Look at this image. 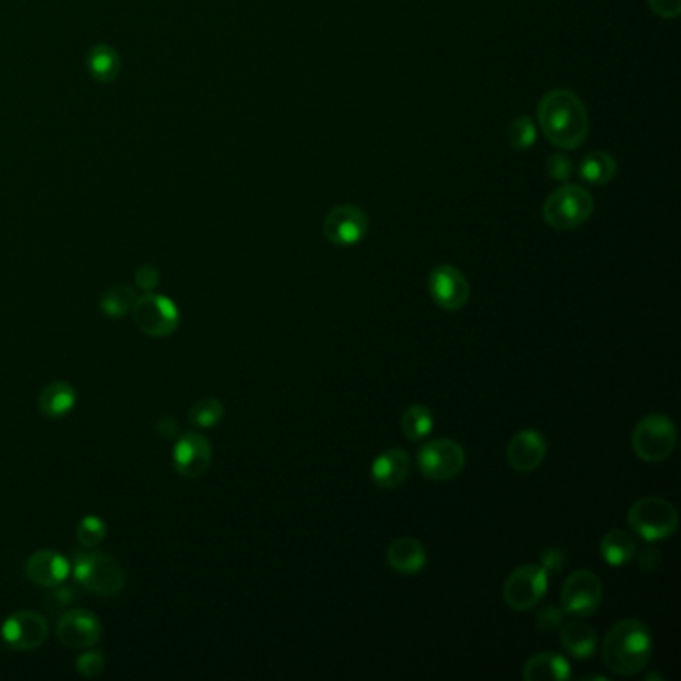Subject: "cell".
I'll list each match as a JSON object with an SVG mask.
<instances>
[{
	"label": "cell",
	"mask_w": 681,
	"mask_h": 681,
	"mask_svg": "<svg viewBox=\"0 0 681 681\" xmlns=\"http://www.w3.org/2000/svg\"><path fill=\"white\" fill-rule=\"evenodd\" d=\"M604 600V584L602 580L588 572H574L562 588V610L574 618H586L600 610Z\"/></svg>",
	"instance_id": "30bf717a"
},
{
	"label": "cell",
	"mask_w": 681,
	"mask_h": 681,
	"mask_svg": "<svg viewBox=\"0 0 681 681\" xmlns=\"http://www.w3.org/2000/svg\"><path fill=\"white\" fill-rule=\"evenodd\" d=\"M74 578L90 594L100 598H114L124 590L126 574L122 566L104 552H76L74 554Z\"/></svg>",
	"instance_id": "3957f363"
},
{
	"label": "cell",
	"mask_w": 681,
	"mask_h": 681,
	"mask_svg": "<svg viewBox=\"0 0 681 681\" xmlns=\"http://www.w3.org/2000/svg\"><path fill=\"white\" fill-rule=\"evenodd\" d=\"M600 552H602V558L606 560V564H610L614 568H622V566H626L634 560L636 542L628 532L612 530L604 536V540L600 544Z\"/></svg>",
	"instance_id": "cb8c5ba5"
},
{
	"label": "cell",
	"mask_w": 681,
	"mask_h": 681,
	"mask_svg": "<svg viewBox=\"0 0 681 681\" xmlns=\"http://www.w3.org/2000/svg\"><path fill=\"white\" fill-rule=\"evenodd\" d=\"M550 574L536 564L516 568L504 582V602L516 612H528L536 608L548 592Z\"/></svg>",
	"instance_id": "52a82bcc"
},
{
	"label": "cell",
	"mask_w": 681,
	"mask_h": 681,
	"mask_svg": "<svg viewBox=\"0 0 681 681\" xmlns=\"http://www.w3.org/2000/svg\"><path fill=\"white\" fill-rule=\"evenodd\" d=\"M652 632L640 620L628 618L618 622L604 640L602 660L616 676H636L652 660Z\"/></svg>",
	"instance_id": "7a4b0ae2"
},
{
	"label": "cell",
	"mask_w": 681,
	"mask_h": 681,
	"mask_svg": "<svg viewBox=\"0 0 681 681\" xmlns=\"http://www.w3.org/2000/svg\"><path fill=\"white\" fill-rule=\"evenodd\" d=\"M108 534V528L102 518L98 516H86L76 526V538L84 548H96L104 542Z\"/></svg>",
	"instance_id": "f546056e"
},
{
	"label": "cell",
	"mask_w": 681,
	"mask_h": 681,
	"mask_svg": "<svg viewBox=\"0 0 681 681\" xmlns=\"http://www.w3.org/2000/svg\"><path fill=\"white\" fill-rule=\"evenodd\" d=\"M222 418H224V406L216 398H202L188 412L190 424L198 428H214Z\"/></svg>",
	"instance_id": "f1b7e54d"
},
{
	"label": "cell",
	"mask_w": 681,
	"mask_h": 681,
	"mask_svg": "<svg viewBox=\"0 0 681 681\" xmlns=\"http://www.w3.org/2000/svg\"><path fill=\"white\" fill-rule=\"evenodd\" d=\"M594 200L578 184H566L550 194L544 204V220L556 230H574L590 220Z\"/></svg>",
	"instance_id": "8992f818"
},
{
	"label": "cell",
	"mask_w": 681,
	"mask_h": 681,
	"mask_svg": "<svg viewBox=\"0 0 681 681\" xmlns=\"http://www.w3.org/2000/svg\"><path fill=\"white\" fill-rule=\"evenodd\" d=\"M678 444L676 424L662 414L646 416L632 434V448L642 462L658 464L672 456Z\"/></svg>",
	"instance_id": "5b68a950"
},
{
	"label": "cell",
	"mask_w": 681,
	"mask_h": 681,
	"mask_svg": "<svg viewBox=\"0 0 681 681\" xmlns=\"http://www.w3.org/2000/svg\"><path fill=\"white\" fill-rule=\"evenodd\" d=\"M134 282H136V286L142 288L144 292H152V290L158 288V284H160V272H158V268H154V266H150V264H144V266H140V268L136 270Z\"/></svg>",
	"instance_id": "e575fe53"
},
{
	"label": "cell",
	"mask_w": 681,
	"mask_h": 681,
	"mask_svg": "<svg viewBox=\"0 0 681 681\" xmlns=\"http://www.w3.org/2000/svg\"><path fill=\"white\" fill-rule=\"evenodd\" d=\"M546 452H548V446L540 432L522 430L510 440L506 454H508V464L516 472L530 474L544 462Z\"/></svg>",
	"instance_id": "2e32d148"
},
{
	"label": "cell",
	"mask_w": 681,
	"mask_h": 681,
	"mask_svg": "<svg viewBox=\"0 0 681 681\" xmlns=\"http://www.w3.org/2000/svg\"><path fill=\"white\" fill-rule=\"evenodd\" d=\"M564 618H566V612L556 608V606H546L540 610L538 618H536V626L540 632L544 634H552L556 630H560L564 626Z\"/></svg>",
	"instance_id": "1f68e13d"
},
{
	"label": "cell",
	"mask_w": 681,
	"mask_h": 681,
	"mask_svg": "<svg viewBox=\"0 0 681 681\" xmlns=\"http://www.w3.org/2000/svg\"><path fill=\"white\" fill-rule=\"evenodd\" d=\"M546 170H548V176H550L552 180L566 182V180H570V176H572V172H574V166H572V160H570L568 156H564V154H554V156H550Z\"/></svg>",
	"instance_id": "836d02e7"
},
{
	"label": "cell",
	"mask_w": 681,
	"mask_h": 681,
	"mask_svg": "<svg viewBox=\"0 0 681 681\" xmlns=\"http://www.w3.org/2000/svg\"><path fill=\"white\" fill-rule=\"evenodd\" d=\"M466 466V452L454 440L426 442L418 452L420 474L434 482H446L456 478Z\"/></svg>",
	"instance_id": "9c48e42d"
},
{
	"label": "cell",
	"mask_w": 681,
	"mask_h": 681,
	"mask_svg": "<svg viewBox=\"0 0 681 681\" xmlns=\"http://www.w3.org/2000/svg\"><path fill=\"white\" fill-rule=\"evenodd\" d=\"M104 666H106V660H104V654L100 650H90V652H84L78 660H76V670L80 676L84 678H96L104 672Z\"/></svg>",
	"instance_id": "4dcf8cb0"
},
{
	"label": "cell",
	"mask_w": 681,
	"mask_h": 681,
	"mask_svg": "<svg viewBox=\"0 0 681 681\" xmlns=\"http://www.w3.org/2000/svg\"><path fill=\"white\" fill-rule=\"evenodd\" d=\"M630 528L646 542L668 540L680 526L676 506L662 498H642L628 512Z\"/></svg>",
	"instance_id": "277c9868"
},
{
	"label": "cell",
	"mask_w": 681,
	"mask_h": 681,
	"mask_svg": "<svg viewBox=\"0 0 681 681\" xmlns=\"http://www.w3.org/2000/svg\"><path fill=\"white\" fill-rule=\"evenodd\" d=\"M74 602H76V592H74L72 586H64V582L54 586V588H50V594L46 598V606L50 610H54V612L56 610H66Z\"/></svg>",
	"instance_id": "d6a6232c"
},
{
	"label": "cell",
	"mask_w": 681,
	"mask_h": 681,
	"mask_svg": "<svg viewBox=\"0 0 681 681\" xmlns=\"http://www.w3.org/2000/svg\"><path fill=\"white\" fill-rule=\"evenodd\" d=\"M562 646L572 658L590 660L598 650V634L590 624L574 620L562 626Z\"/></svg>",
	"instance_id": "44dd1931"
},
{
	"label": "cell",
	"mask_w": 681,
	"mask_h": 681,
	"mask_svg": "<svg viewBox=\"0 0 681 681\" xmlns=\"http://www.w3.org/2000/svg\"><path fill=\"white\" fill-rule=\"evenodd\" d=\"M368 234V216L352 204L336 206L324 220V236L336 246H354Z\"/></svg>",
	"instance_id": "5bb4252c"
},
{
	"label": "cell",
	"mask_w": 681,
	"mask_h": 681,
	"mask_svg": "<svg viewBox=\"0 0 681 681\" xmlns=\"http://www.w3.org/2000/svg\"><path fill=\"white\" fill-rule=\"evenodd\" d=\"M4 644L14 652L38 650L48 638V622L42 614L22 610L14 612L0 626Z\"/></svg>",
	"instance_id": "8fae6325"
},
{
	"label": "cell",
	"mask_w": 681,
	"mask_h": 681,
	"mask_svg": "<svg viewBox=\"0 0 681 681\" xmlns=\"http://www.w3.org/2000/svg\"><path fill=\"white\" fill-rule=\"evenodd\" d=\"M566 564V554L562 550H546L542 556V568L548 574H558Z\"/></svg>",
	"instance_id": "d590c367"
},
{
	"label": "cell",
	"mask_w": 681,
	"mask_h": 681,
	"mask_svg": "<svg viewBox=\"0 0 681 681\" xmlns=\"http://www.w3.org/2000/svg\"><path fill=\"white\" fill-rule=\"evenodd\" d=\"M130 314L138 330L152 338H166L174 334L180 324L178 306L162 294H144L136 298Z\"/></svg>",
	"instance_id": "ba28073f"
},
{
	"label": "cell",
	"mask_w": 681,
	"mask_h": 681,
	"mask_svg": "<svg viewBox=\"0 0 681 681\" xmlns=\"http://www.w3.org/2000/svg\"><path fill=\"white\" fill-rule=\"evenodd\" d=\"M156 430H158V434H160L162 438H166V440H172V438H176V436H178V422H176L174 418H168V416H164V418H160V420H158V424H156Z\"/></svg>",
	"instance_id": "74e56055"
},
{
	"label": "cell",
	"mask_w": 681,
	"mask_h": 681,
	"mask_svg": "<svg viewBox=\"0 0 681 681\" xmlns=\"http://www.w3.org/2000/svg\"><path fill=\"white\" fill-rule=\"evenodd\" d=\"M370 474L374 484L384 490L400 488L410 474V456L400 448L386 450L374 460Z\"/></svg>",
	"instance_id": "ac0fdd59"
},
{
	"label": "cell",
	"mask_w": 681,
	"mask_h": 681,
	"mask_svg": "<svg viewBox=\"0 0 681 681\" xmlns=\"http://www.w3.org/2000/svg\"><path fill=\"white\" fill-rule=\"evenodd\" d=\"M434 428V414L428 406H410L402 416L404 436L412 442H422Z\"/></svg>",
	"instance_id": "4316f807"
},
{
	"label": "cell",
	"mask_w": 681,
	"mask_h": 681,
	"mask_svg": "<svg viewBox=\"0 0 681 681\" xmlns=\"http://www.w3.org/2000/svg\"><path fill=\"white\" fill-rule=\"evenodd\" d=\"M122 68L120 54L110 44H96L88 54V72L96 82L110 84L118 78Z\"/></svg>",
	"instance_id": "603a6c76"
},
{
	"label": "cell",
	"mask_w": 681,
	"mask_h": 681,
	"mask_svg": "<svg viewBox=\"0 0 681 681\" xmlns=\"http://www.w3.org/2000/svg\"><path fill=\"white\" fill-rule=\"evenodd\" d=\"M660 564H662V556H660L658 550H646V552H642V556H640V568H642L644 572H654V570H658Z\"/></svg>",
	"instance_id": "f35d334b"
},
{
	"label": "cell",
	"mask_w": 681,
	"mask_h": 681,
	"mask_svg": "<svg viewBox=\"0 0 681 681\" xmlns=\"http://www.w3.org/2000/svg\"><path fill=\"white\" fill-rule=\"evenodd\" d=\"M386 560L396 574L414 576L424 570L428 554L426 548L416 538H398L390 544Z\"/></svg>",
	"instance_id": "d6986e66"
},
{
	"label": "cell",
	"mask_w": 681,
	"mask_h": 681,
	"mask_svg": "<svg viewBox=\"0 0 681 681\" xmlns=\"http://www.w3.org/2000/svg\"><path fill=\"white\" fill-rule=\"evenodd\" d=\"M522 678L526 681L570 680L572 670H570V664L564 656L554 654V652H542V654L532 656L526 662Z\"/></svg>",
	"instance_id": "ffe728a7"
},
{
	"label": "cell",
	"mask_w": 681,
	"mask_h": 681,
	"mask_svg": "<svg viewBox=\"0 0 681 681\" xmlns=\"http://www.w3.org/2000/svg\"><path fill=\"white\" fill-rule=\"evenodd\" d=\"M428 292L442 310L456 312L470 300V282L458 268L440 264L428 276Z\"/></svg>",
	"instance_id": "7c38bea8"
},
{
	"label": "cell",
	"mask_w": 681,
	"mask_h": 681,
	"mask_svg": "<svg viewBox=\"0 0 681 681\" xmlns=\"http://www.w3.org/2000/svg\"><path fill=\"white\" fill-rule=\"evenodd\" d=\"M652 10L662 18H676L681 12V0H648Z\"/></svg>",
	"instance_id": "8d00e7d4"
},
{
	"label": "cell",
	"mask_w": 681,
	"mask_h": 681,
	"mask_svg": "<svg viewBox=\"0 0 681 681\" xmlns=\"http://www.w3.org/2000/svg\"><path fill=\"white\" fill-rule=\"evenodd\" d=\"M538 120L554 146L574 150L588 138V110L582 98L572 90L562 88L548 92L538 104Z\"/></svg>",
	"instance_id": "6da1fadb"
},
{
	"label": "cell",
	"mask_w": 681,
	"mask_h": 681,
	"mask_svg": "<svg viewBox=\"0 0 681 681\" xmlns=\"http://www.w3.org/2000/svg\"><path fill=\"white\" fill-rule=\"evenodd\" d=\"M536 136H538L536 122L528 114H522V116L514 118L512 124L508 126V132H506L508 144L514 150H528V148H532L534 142H536Z\"/></svg>",
	"instance_id": "83f0119b"
},
{
	"label": "cell",
	"mask_w": 681,
	"mask_h": 681,
	"mask_svg": "<svg viewBox=\"0 0 681 681\" xmlns=\"http://www.w3.org/2000/svg\"><path fill=\"white\" fill-rule=\"evenodd\" d=\"M76 406V392L66 382H52L42 388L38 396V408L46 418H62Z\"/></svg>",
	"instance_id": "7402d4cb"
},
{
	"label": "cell",
	"mask_w": 681,
	"mask_h": 681,
	"mask_svg": "<svg viewBox=\"0 0 681 681\" xmlns=\"http://www.w3.org/2000/svg\"><path fill=\"white\" fill-rule=\"evenodd\" d=\"M24 572L34 586L50 590L66 582L70 574V562L54 550H40L28 558Z\"/></svg>",
	"instance_id": "e0dca14e"
},
{
	"label": "cell",
	"mask_w": 681,
	"mask_h": 681,
	"mask_svg": "<svg viewBox=\"0 0 681 681\" xmlns=\"http://www.w3.org/2000/svg\"><path fill=\"white\" fill-rule=\"evenodd\" d=\"M616 172H618V164H616L614 156H610L604 150L590 152L580 164V176L588 184H594V186H602V184L612 182Z\"/></svg>",
	"instance_id": "d4e9b609"
},
{
	"label": "cell",
	"mask_w": 681,
	"mask_h": 681,
	"mask_svg": "<svg viewBox=\"0 0 681 681\" xmlns=\"http://www.w3.org/2000/svg\"><path fill=\"white\" fill-rule=\"evenodd\" d=\"M174 468L182 478H200L208 472L212 464V446L198 432L182 434L172 450Z\"/></svg>",
	"instance_id": "9a60e30c"
},
{
	"label": "cell",
	"mask_w": 681,
	"mask_h": 681,
	"mask_svg": "<svg viewBox=\"0 0 681 681\" xmlns=\"http://www.w3.org/2000/svg\"><path fill=\"white\" fill-rule=\"evenodd\" d=\"M102 636L100 620L82 608L66 610L56 624V638L64 648L88 650L98 644Z\"/></svg>",
	"instance_id": "4fadbf2b"
},
{
	"label": "cell",
	"mask_w": 681,
	"mask_h": 681,
	"mask_svg": "<svg viewBox=\"0 0 681 681\" xmlns=\"http://www.w3.org/2000/svg\"><path fill=\"white\" fill-rule=\"evenodd\" d=\"M136 302V292L128 284H116L108 288L100 298V310L108 318H124L132 312V306Z\"/></svg>",
	"instance_id": "484cf974"
}]
</instances>
